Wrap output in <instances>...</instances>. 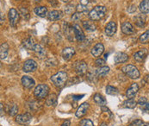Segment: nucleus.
<instances>
[{
    "label": "nucleus",
    "mask_w": 149,
    "mask_h": 126,
    "mask_svg": "<svg viewBox=\"0 0 149 126\" xmlns=\"http://www.w3.org/2000/svg\"><path fill=\"white\" fill-rule=\"evenodd\" d=\"M143 124V122L141 121V120H134L133 123H131L130 125L132 126H141V125Z\"/></svg>",
    "instance_id": "obj_42"
},
{
    "label": "nucleus",
    "mask_w": 149,
    "mask_h": 126,
    "mask_svg": "<svg viewBox=\"0 0 149 126\" xmlns=\"http://www.w3.org/2000/svg\"><path fill=\"white\" fill-rule=\"evenodd\" d=\"M136 105H137V102L134 99H128L123 102V106L125 108H128V109H134L136 106Z\"/></svg>",
    "instance_id": "obj_30"
},
{
    "label": "nucleus",
    "mask_w": 149,
    "mask_h": 126,
    "mask_svg": "<svg viewBox=\"0 0 149 126\" xmlns=\"http://www.w3.org/2000/svg\"><path fill=\"white\" fill-rule=\"evenodd\" d=\"M0 106H1V117H2V116H3V105L1 103V105H0Z\"/></svg>",
    "instance_id": "obj_50"
},
{
    "label": "nucleus",
    "mask_w": 149,
    "mask_h": 126,
    "mask_svg": "<svg viewBox=\"0 0 149 126\" xmlns=\"http://www.w3.org/2000/svg\"><path fill=\"white\" fill-rule=\"evenodd\" d=\"M106 93L109 95H117L119 93V91L116 87H114L111 85H107Z\"/></svg>",
    "instance_id": "obj_33"
},
{
    "label": "nucleus",
    "mask_w": 149,
    "mask_h": 126,
    "mask_svg": "<svg viewBox=\"0 0 149 126\" xmlns=\"http://www.w3.org/2000/svg\"><path fill=\"white\" fill-rule=\"evenodd\" d=\"M122 71L123 74H125L128 77H129L130 79H139L140 77V72L138 70V68L134 66V65H126L124 66H123Z\"/></svg>",
    "instance_id": "obj_3"
},
{
    "label": "nucleus",
    "mask_w": 149,
    "mask_h": 126,
    "mask_svg": "<svg viewBox=\"0 0 149 126\" xmlns=\"http://www.w3.org/2000/svg\"><path fill=\"white\" fill-rule=\"evenodd\" d=\"M23 71L25 73H30V72H34L37 69V63L34 60H27L24 64H23V67H22Z\"/></svg>",
    "instance_id": "obj_8"
},
{
    "label": "nucleus",
    "mask_w": 149,
    "mask_h": 126,
    "mask_svg": "<svg viewBox=\"0 0 149 126\" xmlns=\"http://www.w3.org/2000/svg\"><path fill=\"white\" fill-rule=\"evenodd\" d=\"M82 97H84V95H78V96H75V95H74V96L72 97V99H75V100H79V99H80Z\"/></svg>",
    "instance_id": "obj_47"
},
{
    "label": "nucleus",
    "mask_w": 149,
    "mask_h": 126,
    "mask_svg": "<svg viewBox=\"0 0 149 126\" xmlns=\"http://www.w3.org/2000/svg\"><path fill=\"white\" fill-rule=\"evenodd\" d=\"M64 10L66 14H71V13H72L73 10H74V6H73V4H68V5H66V6L65 7Z\"/></svg>",
    "instance_id": "obj_37"
},
{
    "label": "nucleus",
    "mask_w": 149,
    "mask_h": 126,
    "mask_svg": "<svg viewBox=\"0 0 149 126\" xmlns=\"http://www.w3.org/2000/svg\"><path fill=\"white\" fill-rule=\"evenodd\" d=\"M83 27L85 28L87 31H94L96 29V25L90 21H84L83 22Z\"/></svg>",
    "instance_id": "obj_32"
},
{
    "label": "nucleus",
    "mask_w": 149,
    "mask_h": 126,
    "mask_svg": "<svg viewBox=\"0 0 149 126\" xmlns=\"http://www.w3.org/2000/svg\"><path fill=\"white\" fill-rule=\"evenodd\" d=\"M109 66H101V67H99L98 69H97L95 71V75L97 77H98V78L104 77L109 74Z\"/></svg>",
    "instance_id": "obj_20"
},
{
    "label": "nucleus",
    "mask_w": 149,
    "mask_h": 126,
    "mask_svg": "<svg viewBox=\"0 0 149 126\" xmlns=\"http://www.w3.org/2000/svg\"><path fill=\"white\" fill-rule=\"evenodd\" d=\"M47 18L51 21H57L62 18V12L60 10H52L48 13Z\"/></svg>",
    "instance_id": "obj_19"
},
{
    "label": "nucleus",
    "mask_w": 149,
    "mask_h": 126,
    "mask_svg": "<svg viewBox=\"0 0 149 126\" xmlns=\"http://www.w3.org/2000/svg\"><path fill=\"white\" fill-rule=\"evenodd\" d=\"M128 126H132V125H128Z\"/></svg>",
    "instance_id": "obj_56"
},
{
    "label": "nucleus",
    "mask_w": 149,
    "mask_h": 126,
    "mask_svg": "<svg viewBox=\"0 0 149 126\" xmlns=\"http://www.w3.org/2000/svg\"><path fill=\"white\" fill-rule=\"evenodd\" d=\"M18 111V106L16 104H11V105H8V113L10 116H16L17 113Z\"/></svg>",
    "instance_id": "obj_31"
},
{
    "label": "nucleus",
    "mask_w": 149,
    "mask_h": 126,
    "mask_svg": "<svg viewBox=\"0 0 149 126\" xmlns=\"http://www.w3.org/2000/svg\"><path fill=\"white\" fill-rule=\"evenodd\" d=\"M95 65H96L97 66H99V67L104 66H105V60H104V59H102V58H98L97 60H96Z\"/></svg>",
    "instance_id": "obj_38"
},
{
    "label": "nucleus",
    "mask_w": 149,
    "mask_h": 126,
    "mask_svg": "<svg viewBox=\"0 0 149 126\" xmlns=\"http://www.w3.org/2000/svg\"><path fill=\"white\" fill-rule=\"evenodd\" d=\"M32 116L29 112L24 113V114H20L16 117V122L18 123L19 125H27L31 121Z\"/></svg>",
    "instance_id": "obj_9"
},
{
    "label": "nucleus",
    "mask_w": 149,
    "mask_h": 126,
    "mask_svg": "<svg viewBox=\"0 0 149 126\" xmlns=\"http://www.w3.org/2000/svg\"><path fill=\"white\" fill-rule=\"evenodd\" d=\"M71 125V122H70V120H65L64 123L61 125V126H70Z\"/></svg>",
    "instance_id": "obj_46"
},
{
    "label": "nucleus",
    "mask_w": 149,
    "mask_h": 126,
    "mask_svg": "<svg viewBox=\"0 0 149 126\" xmlns=\"http://www.w3.org/2000/svg\"><path fill=\"white\" fill-rule=\"evenodd\" d=\"M64 32L66 36V37L70 40L72 41V39L71 38V36H72V32H73V28L71 27L68 23H64Z\"/></svg>",
    "instance_id": "obj_29"
},
{
    "label": "nucleus",
    "mask_w": 149,
    "mask_h": 126,
    "mask_svg": "<svg viewBox=\"0 0 149 126\" xmlns=\"http://www.w3.org/2000/svg\"><path fill=\"white\" fill-rule=\"evenodd\" d=\"M72 28H73V34L76 37V40L79 42L85 41V36L79 24H73Z\"/></svg>",
    "instance_id": "obj_6"
},
{
    "label": "nucleus",
    "mask_w": 149,
    "mask_h": 126,
    "mask_svg": "<svg viewBox=\"0 0 149 126\" xmlns=\"http://www.w3.org/2000/svg\"><path fill=\"white\" fill-rule=\"evenodd\" d=\"M33 51L36 53V56H37L38 58H40V59H42V58L45 57V55H46V51H45V49L43 48L41 45H39V44H36V45L35 46V48H34Z\"/></svg>",
    "instance_id": "obj_24"
},
{
    "label": "nucleus",
    "mask_w": 149,
    "mask_h": 126,
    "mask_svg": "<svg viewBox=\"0 0 149 126\" xmlns=\"http://www.w3.org/2000/svg\"><path fill=\"white\" fill-rule=\"evenodd\" d=\"M136 10V7L134 6V5H131L129 8H128V12H130V13H133V12H134Z\"/></svg>",
    "instance_id": "obj_45"
},
{
    "label": "nucleus",
    "mask_w": 149,
    "mask_h": 126,
    "mask_svg": "<svg viewBox=\"0 0 149 126\" xmlns=\"http://www.w3.org/2000/svg\"><path fill=\"white\" fill-rule=\"evenodd\" d=\"M80 14H81V13H79V12H77V13H74V14L72 15V19L75 22L80 20V18H81V16H80Z\"/></svg>",
    "instance_id": "obj_40"
},
{
    "label": "nucleus",
    "mask_w": 149,
    "mask_h": 126,
    "mask_svg": "<svg viewBox=\"0 0 149 126\" xmlns=\"http://www.w3.org/2000/svg\"><path fill=\"white\" fill-rule=\"evenodd\" d=\"M128 55L125 53L123 52H118L116 54L115 57H114V62L116 64H120V63H124L128 62Z\"/></svg>",
    "instance_id": "obj_17"
},
{
    "label": "nucleus",
    "mask_w": 149,
    "mask_h": 126,
    "mask_svg": "<svg viewBox=\"0 0 149 126\" xmlns=\"http://www.w3.org/2000/svg\"><path fill=\"white\" fill-rule=\"evenodd\" d=\"M50 80H51V81L54 83V85L55 86H57L59 88H61L66 83V80H67V74L65 72H63V71L58 72L57 74H54L51 77Z\"/></svg>",
    "instance_id": "obj_2"
},
{
    "label": "nucleus",
    "mask_w": 149,
    "mask_h": 126,
    "mask_svg": "<svg viewBox=\"0 0 149 126\" xmlns=\"http://www.w3.org/2000/svg\"><path fill=\"white\" fill-rule=\"evenodd\" d=\"M122 32L125 35H132L134 33V29L129 22H124L122 24Z\"/></svg>",
    "instance_id": "obj_16"
},
{
    "label": "nucleus",
    "mask_w": 149,
    "mask_h": 126,
    "mask_svg": "<svg viewBox=\"0 0 149 126\" xmlns=\"http://www.w3.org/2000/svg\"><path fill=\"white\" fill-rule=\"evenodd\" d=\"M139 91V85L137 83H133L126 92V96L128 99H134Z\"/></svg>",
    "instance_id": "obj_15"
},
{
    "label": "nucleus",
    "mask_w": 149,
    "mask_h": 126,
    "mask_svg": "<svg viewBox=\"0 0 149 126\" xmlns=\"http://www.w3.org/2000/svg\"><path fill=\"white\" fill-rule=\"evenodd\" d=\"M49 91H50V89H49V86L47 85H38L34 91V95L37 99H45L47 97Z\"/></svg>",
    "instance_id": "obj_4"
},
{
    "label": "nucleus",
    "mask_w": 149,
    "mask_h": 126,
    "mask_svg": "<svg viewBox=\"0 0 149 126\" xmlns=\"http://www.w3.org/2000/svg\"><path fill=\"white\" fill-rule=\"evenodd\" d=\"M104 46L102 43H97L92 48L91 53L94 57L97 58V57H100L104 54Z\"/></svg>",
    "instance_id": "obj_10"
},
{
    "label": "nucleus",
    "mask_w": 149,
    "mask_h": 126,
    "mask_svg": "<svg viewBox=\"0 0 149 126\" xmlns=\"http://www.w3.org/2000/svg\"><path fill=\"white\" fill-rule=\"evenodd\" d=\"M61 1H62L63 3H65V4H69L72 0H61Z\"/></svg>",
    "instance_id": "obj_51"
},
{
    "label": "nucleus",
    "mask_w": 149,
    "mask_h": 126,
    "mask_svg": "<svg viewBox=\"0 0 149 126\" xmlns=\"http://www.w3.org/2000/svg\"><path fill=\"white\" fill-rule=\"evenodd\" d=\"M79 126H94V124L90 119H83L80 121Z\"/></svg>",
    "instance_id": "obj_36"
},
{
    "label": "nucleus",
    "mask_w": 149,
    "mask_h": 126,
    "mask_svg": "<svg viewBox=\"0 0 149 126\" xmlns=\"http://www.w3.org/2000/svg\"><path fill=\"white\" fill-rule=\"evenodd\" d=\"M141 108L145 111H149V101H147L143 105H141Z\"/></svg>",
    "instance_id": "obj_44"
},
{
    "label": "nucleus",
    "mask_w": 149,
    "mask_h": 126,
    "mask_svg": "<svg viewBox=\"0 0 149 126\" xmlns=\"http://www.w3.org/2000/svg\"><path fill=\"white\" fill-rule=\"evenodd\" d=\"M147 101H148V100H147V99H146L145 97H141V98H140V99L138 100L137 104L141 106V105H144V104H145V103H146Z\"/></svg>",
    "instance_id": "obj_41"
},
{
    "label": "nucleus",
    "mask_w": 149,
    "mask_h": 126,
    "mask_svg": "<svg viewBox=\"0 0 149 126\" xmlns=\"http://www.w3.org/2000/svg\"><path fill=\"white\" fill-rule=\"evenodd\" d=\"M47 1H48V3H49L53 7H56V6H58V4H59L58 0H47Z\"/></svg>",
    "instance_id": "obj_43"
},
{
    "label": "nucleus",
    "mask_w": 149,
    "mask_h": 126,
    "mask_svg": "<svg viewBox=\"0 0 149 126\" xmlns=\"http://www.w3.org/2000/svg\"><path fill=\"white\" fill-rule=\"evenodd\" d=\"M141 126H149V124L148 123H147V124H142Z\"/></svg>",
    "instance_id": "obj_52"
},
{
    "label": "nucleus",
    "mask_w": 149,
    "mask_h": 126,
    "mask_svg": "<svg viewBox=\"0 0 149 126\" xmlns=\"http://www.w3.org/2000/svg\"><path fill=\"white\" fill-rule=\"evenodd\" d=\"M9 21H10V26L12 27H15L17 22L19 21V18H20V15H19V12L15 9V8H11L10 10H9Z\"/></svg>",
    "instance_id": "obj_5"
},
{
    "label": "nucleus",
    "mask_w": 149,
    "mask_h": 126,
    "mask_svg": "<svg viewBox=\"0 0 149 126\" xmlns=\"http://www.w3.org/2000/svg\"><path fill=\"white\" fill-rule=\"evenodd\" d=\"M107 9L105 6H96L94 7L89 13V18L92 21H98L101 20L102 18H104L105 17L106 14Z\"/></svg>",
    "instance_id": "obj_1"
},
{
    "label": "nucleus",
    "mask_w": 149,
    "mask_h": 126,
    "mask_svg": "<svg viewBox=\"0 0 149 126\" xmlns=\"http://www.w3.org/2000/svg\"><path fill=\"white\" fill-rule=\"evenodd\" d=\"M62 57L65 61H69L72 58V56L75 55V49L72 47H67L65 48L62 50Z\"/></svg>",
    "instance_id": "obj_14"
},
{
    "label": "nucleus",
    "mask_w": 149,
    "mask_h": 126,
    "mask_svg": "<svg viewBox=\"0 0 149 126\" xmlns=\"http://www.w3.org/2000/svg\"><path fill=\"white\" fill-rule=\"evenodd\" d=\"M76 10H77V12H79V13H84V12H86V11L88 10V8H87L86 5H84V4H80L77 5Z\"/></svg>",
    "instance_id": "obj_35"
},
{
    "label": "nucleus",
    "mask_w": 149,
    "mask_h": 126,
    "mask_svg": "<svg viewBox=\"0 0 149 126\" xmlns=\"http://www.w3.org/2000/svg\"><path fill=\"white\" fill-rule=\"evenodd\" d=\"M19 1H22V0H19Z\"/></svg>",
    "instance_id": "obj_57"
},
{
    "label": "nucleus",
    "mask_w": 149,
    "mask_h": 126,
    "mask_svg": "<svg viewBox=\"0 0 149 126\" xmlns=\"http://www.w3.org/2000/svg\"><path fill=\"white\" fill-rule=\"evenodd\" d=\"M46 105L47 106H55L57 105V95L55 93H52L47 97Z\"/></svg>",
    "instance_id": "obj_23"
},
{
    "label": "nucleus",
    "mask_w": 149,
    "mask_h": 126,
    "mask_svg": "<svg viewBox=\"0 0 149 126\" xmlns=\"http://www.w3.org/2000/svg\"><path fill=\"white\" fill-rule=\"evenodd\" d=\"M36 2H41L42 0H36Z\"/></svg>",
    "instance_id": "obj_55"
},
{
    "label": "nucleus",
    "mask_w": 149,
    "mask_h": 126,
    "mask_svg": "<svg viewBox=\"0 0 149 126\" xmlns=\"http://www.w3.org/2000/svg\"><path fill=\"white\" fill-rule=\"evenodd\" d=\"M93 98H94V101L100 106H104L105 105H107L106 99L100 93H96Z\"/></svg>",
    "instance_id": "obj_27"
},
{
    "label": "nucleus",
    "mask_w": 149,
    "mask_h": 126,
    "mask_svg": "<svg viewBox=\"0 0 149 126\" xmlns=\"http://www.w3.org/2000/svg\"><path fill=\"white\" fill-rule=\"evenodd\" d=\"M134 23L136 24V26L138 27H144L145 23H146V16L145 15H137L134 18Z\"/></svg>",
    "instance_id": "obj_21"
},
{
    "label": "nucleus",
    "mask_w": 149,
    "mask_h": 126,
    "mask_svg": "<svg viewBox=\"0 0 149 126\" xmlns=\"http://www.w3.org/2000/svg\"><path fill=\"white\" fill-rule=\"evenodd\" d=\"M21 13H22V15L23 16V18H24L29 19V11H28V10H27V9H25V8H22Z\"/></svg>",
    "instance_id": "obj_39"
},
{
    "label": "nucleus",
    "mask_w": 149,
    "mask_h": 126,
    "mask_svg": "<svg viewBox=\"0 0 149 126\" xmlns=\"http://www.w3.org/2000/svg\"><path fill=\"white\" fill-rule=\"evenodd\" d=\"M100 126H107V125H106V124H105V123H103V124H102V125H101Z\"/></svg>",
    "instance_id": "obj_54"
},
{
    "label": "nucleus",
    "mask_w": 149,
    "mask_h": 126,
    "mask_svg": "<svg viewBox=\"0 0 149 126\" xmlns=\"http://www.w3.org/2000/svg\"><path fill=\"white\" fill-rule=\"evenodd\" d=\"M139 9L141 13L147 14L149 13V0H143L139 5Z\"/></svg>",
    "instance_id": "obj_28"
},
{
    "label": "nucleus",
    "mask_w": 149,
    "mask_h": 126,
    "mask_svg": "<svg viewBox=\"0 0 149 126\" xmlns=\"http://www.w3.org/2000/svg\"><path fill=\"white\" fill-rule=\"evenodd\" d=\"M22 45H23V47H24L25 48H27V49H29V50H34L35 46H36V42H35L34 39H33L32 37H29V38H27V39L23 42Z\"/></svg>",
    "instance_id": "obj_25"
},
{
    "label": "nucleus",
    "mask_w": 149,
    "mask_h": 126,
    "mask_svg": "<svg viewBox=\"0 0 149 126\" xmlns=\"http://www.w3.org/2000/svg\"><path fill=\"white\" fill-rule=\"evenodd\" d=\"M116 29H117V26H116V22L111 21L105 26L104 31H105V34L108 36H113L116 34Z\"/></svg>",
    "instance_id": "obj_11"
},
{
    "label": "nucleus",
    "mask_w": 149,
    "mask_h": 126,
    "mask_svg": "<svg viewBox=\"0 0 149 126\" xmlns=\"http://www.w3.org/2000/svg\"><path fill=\"white\" fill-rule=\"evenodd\" d=\"M90 0H80V4H84V5H86L87 4H89Z\"/></svg>",
    "instance_id": "obj_48"
},
{
    "label": "nucleus",
    "mask_w": 149,
    "mask_h": 126,
    "mask_svg": "<svg viewBox=\"0 0 149 126\" xmlns=\"http://www.w3.org/2000/svg\"><path fill=\"white\" fill-rule=\"evenodd\" d=\"M9 53V45L7 43H3L1 44L0 47V58L1 60H3L7 57Z\"/></svg>",
    "instance_id": "obj_26"
},
{
    "label": "nucleus",
    "mask_w": 149,
    "mask_h": 126,
    "mask_svg": "<svg viewBox=\"0 0 149 126\" xmlns=\"http://www.w3.org/2000/svg\"><path fill=\"white\" fill-rule=\"evenodd\" d=\"M144 81H145L146 83H149V74L146 75V76L144 77Z\"/></svg>",
    "instance_id": "obj_49"
},
{
    "label": "nucleus",
    "mask_w": 149,
    "mask_h": 126,
    "mask_svg": "<svg viewBox=\"0 0 149 126\" xmlns=\"http://www.w3.org/2000/svg\"><path fill=\"white\" fill-rule=\"evenodd\" d=\"M3 22V14L1 13V23Z\"/></svg>",
    "instance_id": "obj_53"
},
{
    "label": "nucleus",
    "mask_w": 149,
    "mask_h": 126,
    "mask_svg": "<svg viewBox=\"0 0 149 126\" xmlns=\"http://www.w3.org/2000/svg\"><path fill=\"white\" fill-rule=\"evenodd\" d=\"M34 11L37 16L41 18H45L47 16V9L45 6H37L34 9Z\"/></svg>",
    "instance_id": "obj_22"
},
{
    "label": "nucleus",
    "mask_w": 149,
    "mask_h": 126,
    "mask_svg": "<svg viewBox=\"0 0 149 126\" xmlns=\"http://www.w3.org/2000/svg\"><path fill=\"white\" fill-rule=\"evenodd\" d=\"M21 80L22 85H23L25 88H27V89H31V88H33V87L35 86V85H36L35 80H34L32 78L29 77V76H22Z\"/></svg>",
    "instance_id": "obj_18"
},
{
    "label": "nucleus",
    "mask_w": 149,
    "mask_h": 126,
    "mask_svg": "<svg viewBox=\"0 0 149 126\" xmlns=\"http://www.w3.org/2000/svg\"><path fill=\"white\" fill-rule=\"evenodd\" d=\"M89 107H90V105H89L88 103H86V102L83 103V104H81V105H79V107L78 108V110H77L76 113H75L76 117H77V118H83L85 114H86V112L88 111Z\"/></svg>",
    "instance_id": "obj_13"
},
{
    "label": "nucleus",
    "mask_w": 149,
    "mask_h": 126,
    "mask_svg": "<svg viewBox=\"0 0 149 126\" xmlns=\"http://www.w3.org/2000/svg\"><path fill=\"white\" fill-rule=\"evenodd\" d=\"M148 54V49H147V48H142V49L139 50L138 52H136V53L134 55V59L137 62H142L146 59Z\"/></svg>",
    "instance_id": "obj_12"
},
{
    "label": "nucleus",
    "mask_w": 149,
    "mask_h": 126,
    "mask_svg": "<svg viewBox=\"0 0 149 126\" xmlns=\"http://www.w3.org/2000/svg\"><path fill=\"white\" fill-rule=\"evenodd\" d=\"M74 68L79 75H84L87 72V64L84 61H79L77 62L74 64Z\"/></svg>",
    "instance_id": "obj_7"
},
{
    "label": "nucleus",
    "mask_w": 149,
    "mask_h": 126,
    "mask_svg": "<svg viewBox=\"0 0 149 126\" xmlns=\"http://www.w3.org/2000/svg\"><path fill=\"white\" fill-rule=\"evenodd\" d=\"M141 43H143V44H146V43H148L149 42V29L145 31L139 38Z\"/></svg>",
    "instance_id": "obj_34"
}]
</instances>
